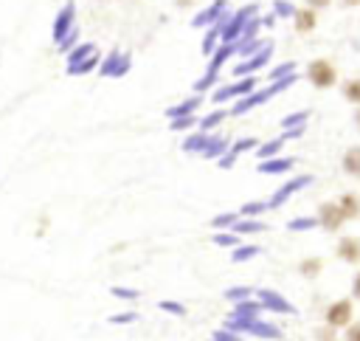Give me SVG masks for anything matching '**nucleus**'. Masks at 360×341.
<instances>
[{"label": "nucleus", "instance_id": "c03bdc74", "mask_svg": "<svg viewBox=\"0 0 360 341\" xmlns=\"http://www.w3.org/2000/svg\"><path fill=\"white\" fill-rule=\"evenodd\" d=\"M273 14H276V17H292V14H295V6L287 3V0H276V3H273Z\"/></svg>", "mask_w": 360, "mask_h": 341}, {"label": "nucleus", "instance_id": "dca6fc26", "mask_svg": "<svg viewBox=\"0 0 360 341\" xmlns=\"http://www.w3.org/2000/svg\"><path fill=\"white\" fill-rule=\"evenodd\" d=\"M295 166V158H281V155H276V158H267V161H259V172L262 175H284V172H290Z\"/></svg>", "mask_w": 360, "mask_h": 341}, {"label": "nucleus", "instance_id": "423d86ee", "mask_svg": "<svg viewBox=\"0 0 360 341\" xmlns=\"http://www.w3.org/2000/svg\"><path fill=\"white\" fill-rule=\"evenodd\" d=\"M70 28H76V3H73V0H68V3L59 8V14L53 17V25H51V39L59 45Z\"/></svg>", "mask_w": 360, "mask_h": 341}, {"label": "nucleus", "instance_id": "6e6552de", "mask_svg": "<svg viewBox=\"0 0 360 341\" xmlns=\"http://www.w3.org/2000/svg\"><path fill=\"white\" fill-rule=\"evenodd\" d=\"M312 183V175H298V178H292V180H287L284 186H278L273 194H270V200H267V209H278L281 203H287L295 192H301L304 186H309Z\"/></svg>", "mask_w": 360, "mask_h": 341}, {"label": "nucleus", "instance_id": "09e8293b", "mask_svg": "<svg viewBox=\"0 0 360 341\" xmlns=\"http://www.w3.org/2000/svg\"><path fill=\"white\" fill-rule=\"evenodd\" d=\"M107 321H110V324H132V321H138V313H115V316H110Z\"/></svg>", "mask_w": 360, "mask_h": 341}, {"label": "nucleus", "instance_id": "ea45409f", "mask_svg": "<svg viewBox=\"0 0 360 341\" xmlns=\"http://www.w3.org/2000/svg\"><path fill=\"white\" fill-rule=\"evenodd\" d=\"M290 231H307V228H318V220L315 217H295L287 223Z\"/></svg>", "mask_w": 360, "mask_h": 341}, {"label": "nucleus", "instance_id": "20e7f679", "mask_svg": "<svg viewBox=\"0 0 360 341\" xmlns=\"http://www.w3.org/2000/svg\"><path fill=\"white\" fill-rule=\"evenodd\" d=\"M352 321H354V302L352 299H335L323 310V324H329L332 330H343Z\"/></svg>", "mask_w": 360, "mask_h": 341}, {"label": "nucleus", "instance_id": "e433bc0d", "mask_svg": "<svg viewBox=\"0 0 360 341\" xmlns=\"http://www.w3.org/2000/svg\"><path fill=\"white\" fill-rule=\"evenodd\" d=\"M214 245H219V248H236L239 245V234H233V231H217L214 234Z\"/></svg>", "mask_w": 360, "mask_h": 341}, {"label": "nucleus", "instance_id": "37998d69", "mask_svg": "<svg viewBox=\"0 0 360 341\" xmlns=\"http://www.w3.org/2000/svg\"><path fill=\"white\" fill-rule=\"evenodd\" d=\"M158 307H160L163 313H169V316H186V307H183L180 302H172V299H163Z\"/></svg>", "mask_w": 360, "mask_h": 341}, {"label": "nucleus", "instance_id": "b1692460", "mask_svg": "<svg viewBox=\"0 0 360 341\" xmlns=\"http://www.w3.org/2000/svg\"><path fill=\"white\" fill-rule=\"evenodd\" d=\"M321 271H323V259L321 256H304L298 262V273L304 279H315V276H321Z\"/></svg>", "mask_w": 360, "mask_h": 341}, {"label": "nucleus", "instance_id": "4d7b16f0", "mask_svg": "<svg viewBox=\"0 0 360 341\" xmlns=\"http://www.w3.org/2000/svg\"><path fill=\"white\" fill-rule=\"evenodd\" d=\"M340 3H343L346 8H357V6H360V0H340Z\"/></svg>", "mask_w": 360, "mask_h": 341}, {"label": "nucleus", "instance_id": "3c124183", "mask_svg": "<svg viewBox=\"0 0 360 341\" xmlns=\"http://www.w3.org/2000/svg\"><path fill=\"white\" fill-rule=\"evenodd\" d=\"M236 158H239V155H233V152H231V149H228V152H225V155H219V158H217V166H219V169H231V166H233V161H236Z\"/></svg>", "mask_w": 360, "mask_h": 341}, {"label": "nucleus", "instance_id": "c756f323", "mask_svg": "<svg viewBox=\"0 0 360 341\" xmlns=\"http://www.w3.org/2000/svg\"><path fill=\"white\" fill-rule=\"evenodd\" d=\"M236 220H239V211H222V214H217V217L211 220V228H214V231H231Z\"/></svg>", "mask_w": 360, "mask_h": 341}, {"label": "nucleus", "instance_id": "1a4fd4ad", "mask_svg": "<svg viewBox=\"0 0 360 341\" xmlns=\"http://www.w3.org/2000/svg\"><path fill=\"white\" fill-rule=\"evenodd\" d=\"M335 256L343 265H360V237L357 234H343L335 242Z\"/></svg>", "mask_w": 360, "mask_h": 341}, {"label": "nucleus", "instance_id": "7c9ffc66", "mask_svg": "<svg viewBox=\"0 0 360 341\" xmlns=\"http://www.w3.org/2000/svg\"><path fill=\"white\" fill-rule=\"evenodd\" d=\"M219 45V25H208V31H205V37H202V56H211L214 54V48Z\"/></svg>", "mask_w": 360, "mask_h": 341}, {"label": "nucleus", "instance_id": "7ed1b4c3", "mask_svg": "<svg viewBox=\"0 0 360 341\" xmlns=\"http://www.w3.org/2000/svg\"><path fill=\"white\" fill-rule=\"evenodd\" d=\"M256 90V76H239L236 82H231V85H219V87H214V93H211V101L214 104H222V101H236V99H242V96H248V93H253Z\"/></svg>", "mask_w": 360, "mask_h": 341}, {"label": "nucleus", "instance_id": "8fccbe9b", "mask_svg": "<svg viewBox=\"0 0 360 341\" xmlns=\"http://www.w3.org/2000/svg\"><path fill=\"white\" fill-rule=\"evenodd\" d=\"M211 341H242V335H239V333H231V330H225V327H222L219 333H214V335H211Z\"/></svg>", "mask_w": 360, "mask_h": 341}, {"label": "nucleus", "instance_id": "79ce46f5", "mask_svg": "<svg viewBox=\"0 0 360 341\" xmlns=\"http://www.w3.org/2000/svg\"><path fill=\"white\" fill-rule=\"evenodd\" d=\"M73 45H79V28H70V31L65 34V39H62V42H59L56 48H59L62 54H68V51H70Z\"/></svg>", "mask_w": 360, "mask_h": 341}, {"label": "nucleus", "instance_id": "412c9836", "mask_svg": "<svg viewBox=\"0 0 360 341\" xmlns=\"http://www.w3.org/2000/svg\"><path fill=\"white\" fill-rule=\"evenodd\" d=\"M262 302L259 299H242V302H236V307H233V313L231 316H245V318H259L262 316Z\"/></svg>", "mask_w": 360, "mask_h": 341}, {"label": "nucleus", "instance_id": "a19ab883", "mask_svg": "<svg viewBox=\"0 0 360 341\" xmlns=\"http://www.w3.org/2000/svg\"><path fill=\"white\" fill-rule=\"evenodd\" d=\"M290 73H295V62H281V65H276L267 76H270V82H276V79H284V76H290Z\"/></svg>", "mask_w": 360, "mask_h": 341}, {"label": "nucleus", "instance_id": "4468645a", "mask_svg": "<svg viewBox=\"0 0 360 341\" xmlns=\"http://www.w3.org/2000/svg\"><path fill=\"white\" fill-rule=\"evenodd\" d=\"M233 54H236V42H219V45L214 48V54L208 56V68H205V70L219 73V70H222V65H225Z\"/></svg>", "mask_w": 360, "mask_h": 341}, {"label": "nucleus", "instance_id": "9b49d317", "mask_svg": "<svg viewBox=\"0 0 360 341\" xmlns=\"http://www.w3.org/2000/svg\"><path fill=\"white\" fill-rule=\"evenodd\" d=\"M225 14H228V0H214V3L205 6L200 14L191 17V25H194V28H208V25H217Z\"/></svg>", "mask_w": 360, "mask_h": 341}, {"label": "nucleus", "instance_id": "473e14b6", "mask_svg": "<svg viewBox=\"0 0 360 341\" xmlns=\"http://www.w3.org/2000/svg\"><path fill=\"white\" fill-rule=\"evenodd\" d=\"M307 118H309V110H298V113H290L281 118V130H292V127H307Z\"/></svg>", "mask_w": 360, "mask_h": 341}, {"label": "nucleus", "instance_id": "9d476101", "mask_svg": "<svg viewBox=\"0 0 360 341\" xmlns=\"http://www.w3.org/2000/svg\"><path fill=\"white\" fill-rule=\"evenodd\" d=\"M129 65H132L129 54H124V51H110V54L101 59L98 73H101V76H112V79H118V76H124V73L129 70Z\"/></svg>", "mask_w": 360, "mask_h": 341}, {"label": "nucleus", "instance_id": "c9c22d12", "mask_svg": "<svg viewBox=\"0 0 360 341\" xmlns=\"http://www.w3.org/2000/svg\"><path fill=\"white\" fill-rule=\"evenodd\" d=\"M253 293H256L253 287H248V285H236V287H228V290H225V299L236 304V302H242V299H250Z\"/></svg>", "mask_w": 360, "mask_h": 341}, {"label": "nucleus", "instance_id": "aec40b11", "mask_svg": "<svg viewBox=\"0 0 360 341\" xmlns=\"http://www.w3.org/2000/svg\"><path fill=\"white\" fill-rule=\"evenodd\" d=\"M231 231L239 234V237H242V234H262V231H264V223H262L259 217H239Z\"/></svg>", "mask_w": 360, "mask_h": 341}, {"label": "nucleus", "instance_id": "864d4df0", "mask_svg": "<svg viewBox=\"0 0 360 341\" xmlns=\"http://www.w3.org/2000/svg\"><path fill=\"white\" fill-rule=\"evenodd\" d=\"M352 299H357L360 302V271L354 273V279H352Z\"/></svg>", "mask_w": 360, "mask_h": 341}, {"label": "nucleus", "instance_id": "f257e3e1", "mask_svg": "<svg viewBox=\"0 0 360 341\" xmlns=\"http://www.w3.org/2000/svg\"><path fill=\"white\" fill-rule=\"evenodd\" d=\"M256 11H259V6L250 3V6H242V8L233 11V14H225V17L217 23V25H219V42H236L239 34H242V28H245V23H248L250 17H256Z\"/></svg>", "mask_w": 360, "mask_h": 341}, {"label": "nucleus", "instance_id": "2eb2a0df", "mask_svg": "<svg viewBox=\"0 0 360 341\" xmlns=\"http://www.w3.org/2000/svg\"><path fill=\"white\" fill-rule=\"evenodd\" d=\"M200 104H202V93H194V96H188V99L177 101L174 107H169V110H166V118H180V116H197Z\"/></svg>", "mask_w": 360, "mask_h": 341}, {"label": "nucleus", "instance_id": "f3484780", "mask_svg": "<svg viewBox=\"0 0 360 341\" xmlns=\"http://www.w3.org/2000/svg\"><path fill=\"white\" fill-rule=\"evenodd\" d=\"M340 169H343L346 178L360 180V147H357V144L349 147V149L343 152V158H340Z\"/></svg>", "mask_w": 360, "mask_h": 341}, {"label": "nucleus", "instance_id": "f03ea898", "mask_svg": "<svg viewBox=\"0 0 360 341\" xmlns=\"http://www.w3.org/2000/svg\"><path fill=\"white\" fill-rule=\"evenodd\" d=\"M307 82L315 87V90H329L338 85V68L332 59L326 56H318L307 65Z\"/></svg>", "mask_w": 360, "mask_h": 341}, {"label": "nucleus", "instance_id": "bb28decb", "mask_svg": "<svg viewBox=\"0 0 360 341\" xmlns=\"http://www.w3.org/2000/svg\"><path fill=\"white\" fill-rule=\"evenodd\" d=\"M225 118H228V110L217 107V110H211L205 118H200V121H197V130H202V132H211V130H214V127H219Z\"/></svg>", "mask_w": 360, "mask_h": 341}, {"label": "nucleus", "instance_id": "39448f33", "mask_svg": "<svg viewBox=\"0 0 360 341\" xmlns=\"http://www.w3.org/2000/svg\"><path fill=\"white\" fill-rule=\"evenodd\" d=\"M315 220H318V228H323L326 234H338L346 225V217H343L338 200H323L315 211Z\"/></svg>", "mask_w": 360, "mask_h": 341}, {"label": "nucleus", "instance_id": "0eeeda50", "mask_svg": "<svg viewBox=\"0 0 360 341\" xmlns=\"http://www.w3.org/2000/svg\"><path fill=\"white\" fill-rule=\"evenodd\" d=\"M270 56H273V45L267 42L264 48H259L256 54H250V56H245L236 68H233V76H253L256 70H262L267 62H270Z\"/></svg>", "mask_w": 360, "mask_h": 341}, {"label": "nucleus", "instance_id": "603ef678", "mask_svg": "<svg viewBox=\"0 0 360 341\" xmlns=\"http://www.w3.org/2000/svg\"><path fill=\"white\" fill-rule=\"evenodd\" d=\"M304 6H309V8L321 11V8H329V6H332V0H304Z\"/></svg>", "mask_w": 360, "mask_h": 341}, {"label": "nucleus", "instance_id": "4c0bfd02", "mask_svg": "<svg viewBox=\"0 0 360 341\" xmlns=\"http://www.w3.org/2000/svg\"><path fill=\"white\" fill-rule=\"evenodd\" d=\"M256 147H259V138H239V141L231 144V152L233 155H242V152H253Z\"/></svg>", "mask_w": 360, "mask_h": 341}, {"label": "nucleus", "instance_id": "a18cd8bd", "mask_svg": "<svg viewBox=\"0 0 360 341\" xmlns=\"http://www.w3.org/2000/svg\"><path fill=\"white\" fill-rule=\"evenodd\" d=\"M110 293H112L115 299H124V302H135V299H138V290H132V287H121V285H115Z\"/></svg>", "mask_w": 360, "mask_h": 341}, {"label": "nucleus", "instance_id": "4be33fe9", "mask_svg": "<svg viewBox=\"0 0 360 341\" xmlns=\"http://www.w3.org/2000/svg\"><path fill=\"white\" fill-rule=\"evenodd\" d=\"M248 335H259V338H281V330L270 321H262V318H253L250 321V330Z\"/></svg>", "mask_w": 360, "mask_h": 341}, {"label": "nucleus", "instance_id": "a878e982", "mask_svg": "<svg viewBox=\"0 0 360 341\" xmlns=\"http://www.w3.org/2000/svg\"><path fill=\"white\" fill-rule=\"evenodd\" d=\"M340 96L349 101V104H360V76H352L346 82H340Z\"/></svg>", "mask_w": 360, "mask_h": 341}, {"label": "nucleus", "instance_id": "a211bd4d", "mask_svg": "<svg viewBox=\"0 0 360 341\" xmlns=\"http://www.w3.org/2000/svg\"><path fill=\"white\" fill-rule=\"evenodd\" d=\"M338 206H340L346 223L360 220V194H357V192H343V194L338 197Z\"/></svg>", "mask_w": 360, "mask_h": 341}, {"label": "nucleus", "instance_id": "72a5a7b5", "mask_svg": "<svg viewBox=\"0 0 360 341\" xmlns=\"http://www.w3.org/2000/svg\"><path fill=\"white\" fill-rule=\"evenodd\" d=\"M256 254H262V248H259V245H242V242H239V245L233 248L231 259H233V262H248V259H253Z\"/></svg>", "mask_w": 360, "mask_h": 341}, {"label": "nucleus", "instance_id": "5701e85b", "mask_svg": "<svg viewBox=\"0 0 360 341\" xmlns=\"http://www.w3.org/2000/svg\"><path fill=\"white\" fill-rule=\"evenodd\" d=\"M208 141H211V132L197 130V132L186 135V141H183V152H202V149L208 147Z\"/></svg>", "mask_w": 360, "mask_h": 341}, {"label": "nucleus", "instance_id": "f8f14e48", "mask_svg": "<svg viewBox=\"0 0 360 341\" xmlns=\"http://www.w3.org/2000/svg\"><path fill=\"white\" fill-rule=\"evenodd\" d=\"M259 302H262V307L264 310H270V313H284V316H290V313H295V307L281 296V293H276V290H267V287H259L256 293H253Z\"/></svg>", "mask_w": 360, "mask_h": 341}, {"label": "nucleus", "instance_id": "58836bf2", "mask_svg": "<svg viewBox=\"0 0 360 341\" xmlns=\"http://www.w3.org/2000/svg\"><path fill=\"white\" fill-rule=\"evenodd\" d=\"M197 116H180V118H169V127L174 130V132H180V130H188V127H197Z\"/></svg>", "mask_w": 360, "mask_h": 341}, {"label": "nucleus", "instance_id": "c85d7f7f", "mask_svg": "<svg viewBox=\"0 0 360 341\" xmlns=\"http://www.w3.org/2000/svg\"><path fill=\"white\" fill-rule=\"evenodd\" d=\"M217 82H219V73H211V70H205V73H202V76H200V79L191 85V90L205 96L208 90H214V87H217Z\"/></svg>", "mask_w": 360, "mask_h": 341}, {"label": "nucleus", "instance_id": "cd10ccee", "mask_svg": "<svg viewBox=\"0 0 360 341\" xmlns=\"http://www.w3.org/2000/svg\"><path fill=\"white\" fill-rule=\"evenodd\" d=\"M228 149H231V144H228L225 138H219V135H214V132H211V141H208V147H205L200 155H202V158H214V161H217V158H219V155H225Z\"/></svg>", "mask_w": 360, "mask_h": 341}, {"label": "nucleus", "instance_id": "2f4dec72", "mask_svg": "<svg viewBox=\"0 0 360 341\" xmlns=\"http://www.w3.org/2000/svg\"><path fill=\"white\" fill-rule=\"evenodd\" d=\"M93 51H98L93 42H79V45H73L70 51H68V65H73V62H82L84 56H90Z\"/></svg>", "mask_w": 360, "mask_h": 341}, {"label": "nucleus", "instance_id": "6ab92c4d", "mask_svg": "<svg viewBox=\"0 0 360 341\" xmlns=\"http://www.w3.org/2000/svg\"><path fill=\"white\" fill-rule=\"evenodd\" d=\"M98 65H101V56H98V51H93V54L84 56L82 62L68 65V76H84V73H90V70H98Z\"/></svg>", "mask_w": 360, "mask_h": 341}, {"label": "nucleus", "instance_id": "49530a36", "mask_svg": "<svg viewBox=\"0 0 360 341\" xmlns=\"http://www.w3.org/2000/svg\"><path fill=\"white\" fill-rule=\"evenodd\" d=\"M315 341H340V338H338V330H332L329 324H323V327L315 330Z\"/></svg>", "mask_w": 360, "mask_h": 341}, {"label": "nucleus", "instance_id": "6e6d98bb", "mask_svg": "<svg viewBox=\"0 0 360 341\" xmlns=\"http://www.w3.org/2000/svg\"><path fill=\"white\" fill-rule=\"evenodd\" d=\"M352 121H354V127H357V132H360V104L354 107V116H352Z\"/></svg>", "mask_w": 360, "mask_h": 341}, {"label": "nucleus", "instance_id": "f704fd0d", "mask_svg": "<svg viewBox=\"0 0 360 341\" xmlns=\"http://www.w3.org/2000/svg\"><path fill=\"white\" fill-rule=\"evenodd\" d=\"M267 211V200H250L245 206H239V217H259Z\"/></svg>", "mask_w": 360, "mask_h": 341}, {"label": "nucleus", "instance_id": "de8ad7c7", "mask_svg": "<svg viewBox=\"0 0 360 341\" xmlns=\"http://www.w3.org/2000/svg\"><path fill=\"white\" fill-rule=\"evenodd\" d=\"M343 341H360V318H354L349 327H343Z\"/></svg>", "mask_w": 360, "mask_h": 341}, {"label": "nucleus", "instance_id": "ddd939ff", "mask_svg": "<svg viewBox=\"0 0 360 341\" xmlns=\"http://www.w3.org/2000/svg\"><path fill=\"white\" fill-rule=\"evenodd\" d=\"M292 28H295L298 34H312V31L318 28V11L309 8V6L295 8V14H292Z\"/></svg>", "mask_w": 360, "mask_h": 341}, {"label": "nucleus", "instance_id": "5fc2aeb1", "mask_svg": "<svg viewBox=\"0 0 360 341\" xmlns=\"http://www.w3.org/2000/svg\"><path fill=\"white\" fill-rule=\"evenodd\" d=\"M194 3H197V0H174V6H177V8H191Z\"/></svg>", "mask_w": 360, "mask_h": 341}, {"label": "nucleus", "instance_id": "393cba45", "mask_svg": "<svg viewBox=\"0 0 360 341\" xmlns=\"http://www.w3.org/2000/svg\"><path fill=\"white\" fill-rule=\"evenodd\" d=\"M284 135H278V138H273V141H264V144H259L256 147V155H259V161H267V158H276L281 149H284Z\"/></svg>", "mask_w": 360, "mask_h": 341}]
</instances>
